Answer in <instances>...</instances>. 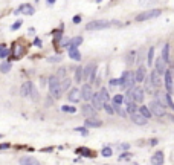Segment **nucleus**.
I'll return each mask as SVG.
<instances>
[{"label":"nucleus","instance_id":"393cba45","mask_svg":"<svg viewBox=\"0 0 174 165\" xmlns=\"http://www.w3.org/2000/svg\"><path fill=\"white\" fill-rule=\"evenodd\" d=\"M29 98L34 101V102H37L38 99H40V95H38V89L32 84V87H31V93H29Z\"/></svg>","mask_w":174,"mask_h":165},{"label":"nucleus","instance_id":"3c124183","mask_svg":"<svg viewBox=\"0 0 174 165\" xmlns=\"http://www.w3.org/2000/svg\"><path fill=\"white\" fill-rule=\"evenodd\" d=\"M157 139H150V145H157Z\"/></svg>","mask_w":174,"mask_h":165},{"label":"nucleus","instance_id":"ea45409f","mask_svg":"<svg viewBox=\"0 0 174 165\" xmlns=\"http://www.w3.org/2000/svg\"><path fill=\"white\" fill-rule=\"evenodd\" d=\"M134 55H136L134 51L128 52V55H127V64H133V63H134Z\"/></svg>","mask_w":174,"mask_h":165},{"label":"nucleus","instance_id":"4c0bfd02","mask_svg":"<svg viewBox=\"0 0 174 165\" xmlns=\"http://www.w3.org/2000/svg\"><path fill=\"white\" fill-rule=\"evenodd\" d=\"M112 153H113V151H112V148H110V147H104V148L101 150V154H103L104 157H110V156H112Z\"/></svg>","mask_w":174,"mask_h":165},{"label":"nucleus","instance_id":"e433bc0d","mask_svg":"<svg viewBox=\"0 0 174 165\" xmlns=\"http://www.w3.org/2000/svg\"><path fill=\"white\" fill-rule=\"evenodd\" d=\"M46 60H47V63H52V64H54V63H60L63 58H61V55H54V57H49V58H46Z\"/></svg>","mask_w":174,"mask_h":165},{"label":"nucleus","instance_id":"5fc2aeb1","mask_svg":"<svg viewBox=\"0 0 174 165\" xmlns=\"http://www.w3.org/2000/svg\"><path fill=\"white\" fill-rule=\"evenodd\" d=\"M2 136H3V135H0V138H2Z\"/></svg>","mask_w":174,"mask_h":165},{"label":"nucleus","instance_id":"de8ad7c7","mask_svg":"<svg viewBox=\"0 0 174 165\" xmlns=\"http://www.w3.org/2000/svg\"><path fill=\"white\" fill-rule=\"evenodd\" d=\"M9 147H11V144H0V150H6Z\"/></svg>","mask_w":174,"mask_h":165},{"label":"nucleus","instance_id":"5701e85b","mask_svg":"<svg viewBox=\"0 0 174 165\" xmlns=\"http://www.w3.org/2000/svg\"><path fill=\"white\" fill-rule=\"evenodd\" d=\"M61 83V80L57 77V75H50L49 78H47V84H49V89L50 87H54V86H58Z\"/></svg>","mask_w":174,"mask_h":165},{"label":"nucleus","instance_id":"c756f323","mask_svg":"<svg viewBox=\"0 0 174 165\" xmlns=\"http://www.w3.org/2000/svg\"><path fill=\"white\" fill-rule=\"evenodd\" d=\"M11 67H12V64L8 63V61H5V63L0 64V72H2V74H8L11 70Z\"/></svg>","mask_w":174,"mask_h":165},{"label":"nucleus","instance_id":"37998d69","mask_svg":"<svg viewBox=\"0 0 174 165\" xmlns=\"http://www.w3.org/2000/svg\"><path fill=\"white\" fill-rule=\"evenodd\" d=\"M122 84V80L121 78H113L110 80V86H121Z\"/></svg>","mask_w":174,"mask_h":165},{"label":"nucleus","instance_id":"c03bdc74","mask_svg":"<svg viewBox=\"0 0 174 165\" xmlns=\"http://www.w3.org/2000/svg\"><path fill=\"white\" fill-rule=\"evenodd\" d=\"M22 23H23L22 20H17V22H16V23H14V25L11 26V31H17V29H19V28L22 26Z\"/></svg>","mask_w":174,"mask_h":165},{"label":"nucleus","instance_id":"a211bd4d","mask_svg":"<svg viewBox=\"0 0 174 165\" xmlns=\"http://www.w3.org/2000/svg\"><path fill=\"white\" fill-rule=\"evenodd\" d=\"M31 87H32V83H31V81L23 83V84H22V87H20V96H23V98H29Z\"/></svg>","mask_w":174,"mask_h":165},{"label":"nucleus","instance_id":"cd10ccee","mask_svg":"<svg viewBox=\"0 0 174 165\" xmlns=\"http://www.w3.org/2000/svg\"><path fill=\"white\" fill-rule=\"evenodd\" d=\"M162 58H163V61H165V63H168V61H169V45H165V46H163V51H162Z\"/></svg>","mask_w":174,"mask_h":165},{"label":"nucleus","instance_id":"f3484780","mask_svg":"<svg viewBox=\"0 0 174 165\" xmlns=\"http://www.w3.org/2000/svg\"><path fill=\"white\" fill-rule=\"evenodd\" d=\"M145 72H147V69H145V66H139L137 69H136V72H134V78H136V83H142L147 77H145Z\"/></svg>","mask_w":174,"mask_h":165},{"label":"nucleus","instance_id":"f03ea898","mask_svg":"<svg viewBox=\"0 0 174 165\" xmlns=\"http://www.w3.org/2000/svg\"><path fill=\"white\" fill-rule=\"evenodd\" d=\"M113 26L112 22H107V20H93V22H89L85 25V31H99V29H106V28H110Z\"/></svg>","mask_w":174,"mask_h":165},{"label":"nucleus","instance_id":"aec40b11","mask_svg":"<svg viewBox=\"0 0 174 165\" xmlns=\"http://www.w3.org/2000/svg\"><path fill=\"white\" fill-rule=\"evenodd\" d=\"M16 13H23V14H26V16H32L34 13H35V9H34V6L32 5H29V3H25V5H22Z\"/></svg>","mask_w":174,"mask_h":165},{"label":"nucleus","instance_id":"7c9ffc66","mask_svg":"<svg viewBox=\"0 0 174 165\" xmlns=\"http://www.w3.org/2000/svg\"><path fill=\"white\" fill-rule=\"evenodd\" d=\"M81 43H82V37H73V38H70V45H69V46L78 48Z\"/></svg>","mask_w":174,"mask_h":165},{"label":"nucleus","instance_id":"f704fd0d","mask_svg":"<svg viewBox=\"0 0 174 165\" xmlns=\"http://www.w3.org/2000/svg\"><path fill=\"white\" fill-rule=\"evenodd\" d=\"M112 102H113V104L121 106V104L124 102V95H115V96H113V99H112Z\"/></svg>","mask_w":174,"mask_h":165},{"label":"nucleus","instance_id":"b1692460","mask_svg":"<svg viewBox=\"0 0 174 165\" xmlns=\"http://www.w3.org/2000/svg\"><path fill=\"white\" fill-rule=\"evenodd\" d=\"M70 86H72V80H70V78L61 80V90H63V92H69V90H70Z\"/></svg>","mask_w":174,"mask_h":165},{"label":"nucleus","instance_id":"423d86ee","mask_svg":"<svg viewBox=\"0 0 174 165\" xmlns=\"http://www.w3.org/2000/svg\"><path fill=\"white\" fill-rule=\"evenodd\" d=\"M163 84H165L166 93H172V89H174V80H172V74H171L169 69H166L165 74H163Z\"/></svg>","mask_w":174,"mask_h":165},{"label":"nucleus","instance_id":"f8f14e48","mask_svg":"<svg viewBox=\"0 0 174 165\" xmlns=\"http://www.w3.org/2000/svg\"><path fill=\"white\" fill-rule=\"evenodd\" d=\"M154 70H156L157 74H160V75L165 74V70H166V63L163 61L162 55L156 58V61H154Z\"/></svg>","mask_w":174,"mask_h":165},{"label":"nucleus","instance_id":"603ef678","mask_svg":"<svg viewBox=\"0 0 174 165\" xmlns=\"http://www.w3.org/2000/svg\"><path fill=\"white\" fill-rule=\"evenodd\" d=\"M165 116H166V118H168L171 122H174V115H165Z\"/></svg>","mask_w":174,"mask_h":165},{"label":"nucleus","instance_id":"9b49d317","mask_svg":"<svg viewBox=\"0 0 174 165\" xmlns=\"http://www.w3.org/2000/svg\"><path fill=\"white\" fill-rule=\"evenodd\" d=\"M81 112H82V115H84L85 118H96V112H98V110H95L92 104H84V106L81 107Z\"/></svg>","mask_w":174,"mask_h":165},{"label":"nucleus","instance_id":"6e6552de","mask_svg":"<svg viewBox=\"0 0 174 165\" xmlns=\"http://www.w3.org/2000/svg\"><path fill=\"white\" fill-rule=\"evenodd\" d=\"M124 104H125V110H127V113L128 115H131V113H136V112H139V107H137V104L131 99V96H124Z\"/></svg>","mask_w":174,"mask_h":165},{"label":"nucleus","instance_id":"6ab92c4d","mask_svg":"<svg viewBox=\"0 0 174 165\" xmlns=\"http://www.w3.org/2000/svg\"><path fill=\"white\" fill-rule=\"evenodd\" d=\"M67 54H69V57H70L72 60H75V61H79V60H81V52L78 51V48L69 46V48H67Z\"/></svg>","mask_w":174,"mask_h":165},{"label":"nucleus","instance_id":"c9c22d12","mask_svg":"<svg viewBox=\"0 0 174 165\" xmlns=\"http://www.w3.org/2000/svg\"><path fill=\"white\" fill-rule=\"evenodd\" d=\"M61 110L64 113H75L76 112V107H73V106H61Z\"/></svg>","mask_w":174,"mask_h":165},{"label":"nucleus","instance_id":"4468645a","mask_svg":"<svg viewBox=\"0 0 174 165\" xmlns=\"http://www.w3.org/2000/svg\"><path fill=\"white\" fill-rule=\"evenodd\" d=\"M130 119L136 124V125H145L147 122H148V119L145 118V116H142L139 112H136V113H131L130 115Z\"/></svg>","mask_w":174,"mask_h":165},{"label":"nucleus","instance_id":"9d476101","mask_svg":"<svg viewBox=\"0 0 174 165\" xmlns=\"http://www.w3.org/2000/svg\"><path fill=\"white\" fill-rule=\"evenodd\" d=\"M67 99H69L72 104L79 102V101H81V92H79V89H76V87L70 89V90L67 92Z\"/></svg>","mask_w":174,"mask_h":165},{"label":"nucleus","instance_id":"bb28decb","mask_svg":"<svg viewBox=\"0 0 174 165\" xmlns=\"http://www.w3.org/2000/svg\"><path fill=\"white\" fill-rule=\"evenodd\" d=\"M99 96H101V99H103L104 102H110V95H109V90H107L106 87H103V89L99 90Z\"/></svg>","mask_w":174,"mask_h":165},{"label":"nucleus","instance_id":"7ed1b4c3","mask_svg":"<svg viewBox=\"0 0 174 165\" xmlns=\"http://www.w3.org/2000/svg\"><path fill=\"white\" fill-rule=\"evenodd\" d=\"M127 95L131 96V99H133L136 104H141V102L144 101V98H145V90H144L142 87H139V86H134L133 89H128V90H127Z\"/></svg>","mask_w":174,"mask_h":165},{"label":"nucleus","instance_id":"a18cd8bd","mask_svg":"<svg viewBox=\"0 0 174 165\" xmlns=\"http://www.w3.org/2000/svg\"><path fill=\"white\" fill-rule=\"evenodd\" d=\"M44 104H46V107H50V106L54 104V96H47V98L44 99Z\"/></svg>","mask_w":174,"mask_h":165},{"label":"nucleus","instance_id":"4be33fe9","mask_svg":"<svg viewBox=\"0 0 174 165\" xmlns=\"http://www.w3.org/2000/svg\"><path fill=\"white\" fill-rule=\"evenodd\" d=\"M139 113H141L142 116H145L147 119H150V118L153 116V113H151V110L148 109V106H141V107H139Z\"/></svg>","mask_w":174,"mask_h":165},{"label":"nucleus","instance_id":"c85d7f7f","mask_svg":"<svg viewBox=\"0 0 174 165\" xmlns=\"http://www.w3.org/2000/svg\"><path fill=\"white\" fill-rule=\"evenodd\" d=\"M82 69L84 67H76L75 69V83H82Z\"/></svg>","mask_w":174,"mask_h":165},{"label":"nucleus","instance_id":"2f4dec72","mask_svg":"<svg viewBox=\"0 0 174 165\" xmlns=\"http://www.w3.org/2000/svg\"><path fill=\"white\" fill-rule=\"evenodd\" d=\"M104 110L109 113V115H115V107L112 102H104Z\"/></svg>","mask_w":174,"mask_h":165},{"label":"nucleus","instance_id":"58836bf2","mask_svg":"<svg viewBox=\"0 0 174 165\" xmlns=\"http://www.w3.org/2000/svg\"><path fill=\"white\" fill-rule=\"evenodd\" d=\"M69 45H70V38L63 37V38L60 40V46H61V48H69Z\"/></svg>","mask_w":174,"mask_h":165},{"label":"nucleus","instance_id":"a19ab883","mask_svg":"<svg viewBox=\"0 0 174 165\" xmlns=\"http://www.w3.org/2000/svg\"><path fill=\"white\" fill-rule=\"evenodd\" d=\"M75 131H79L82 136H87V135H89V130H87V127H76Z\"/></svg>","mask_w":174,"mask_h":165},{"label":"nucleus","instance_id":"2eb2a0df","mask_svg":"<svg viewBox=\"0 0 174 165\" xmlns=\"http://www.w3.org/2000/svg\"><path fill=\"white\" fill-rule=\"evenodd\" d=\"M151 163L153 165H163L165 162V156H163V151H156L153 156H151Z\"/></svg>","mask_w":174,"mask_h":165},{"label":"nucleus","instance_id":"39448f33","mask_svg":"<svg viewBox=\"0 0 174 165\" xmlns=\"http://www.w3.org/2000/svg\"><path fill=\"white\" fill-rule=\"evenodd\" d=\"M162 14L160 9H150V11H145V13H141L137 17H136V22H145V20H150V19H156Z\"/></svg>","mask_w":174,"mask_h":165},{"label":"nucleus","instance_id":"49530a36","mask_svg":"<svg viewBox=\"0 0 174 165\" xmlns=\"http://www.w3.org/2000/svg\"><path fill=\"white\" fill-rule=\"evenodd\" d=\"M73 23H75V25L81 23V16H75V17H73Z\"/></svg>","mask_w":174,"mask_h":165},{"label":"nucleus","instance_id":"1a4fd4ad","mask_svg":"<svg viewBox=\"0 0 174 165\" xmlns=\"http://www.w3.org/2000/svg\"><path fill=\"white\" fill-rule=\"evenodd\" d=\"M90 104L93 106V109L95 110H103L104 109V101L101 99V96H99V92H93V95H92V99H90Z\"/></svg>","mask_w":174,"mask_h":165},{"label":"nucleus","instance_id":"864d4df0","mask_svg":"<svg viewBox=\"0 0 174 165\" xmlns=\"http://www.w3.org/2000/svg\"><path fill=\"white\" fill-rule=\"evenodd\" d=\"M46 2H47V5H54V3H55V0H46Z\"/></svg>","mask_w":174,"mask_h":165},{"label":"nucleus","instance_id":"0eeeda50","mask_svg":"<svg viewBox=\"0 0 174 165\" xmlns=\"http://www.w3.org/2000/svg\"><path fill=\"white\" fill-rule=\"evenodd\" d=\"M79 92H81V99H84V101H90L92 99L93 89H92V84L90 83H84L82 87L79 89Z\"/></svg>","mask_w":174,"mask_h":165},{"label":"nucleus","instance_id":"09e8293b","mask_svg":"<svg viewBox=\"0 0 174 165\" xmlns=\"http://www.w3.org/2000/svg\"><path fill=\"white\" fill-rule=\"evenodd\" d=\"M34 45H35L37 48H40V46H41V40H40V38H35V40H34Z\"/></svg>","mask_w":174,"mask_h":165},{"label":"nucleus","instance_id":"72a5a7b5","mask_svg":"<svg viewBox=\"0 0 174 165\" xmlns=\"http://www.w3.org/2000/svg\"><path fill=\"white\" fill-rule=\"evenodd\" d=\"M66 74H67V69H66V67H60L55 75H57L60 80H64V78H66Z\"/></svg>","mask_w":174,"mask_h":165},{"label":"nucleus","instance_id":"dca6fc26","mask_svg":"<svg viewBox=\"0 0 174 165\" xmlns=\"http://www.w3.org/2000/svg\"><path fill=\"white\" fill-rule=\"evenodd\" d=\"M19 162H20V165H41L35 157H32V156H23V157H20L19 159Z\"/></svg>","mask_w":174,"mask_h":165},{"label":"nucleus","instance_id":"79ce46f5","mask_svg":"<svg viewBox=\"0 0 174 165\" xmlns=\"http://www.w3.org/2000/svg\"><path fill=\"white\" fill-rule=\"evenodd\" d=\"M131 156H133V154H131V153H128V151H125V153H121V156H119V160H128Z\"/></svg>","mask_w":174,"mask_h":165},{"label":"nucleus","instance_id":"a878e982","mask_svg":"<svg viewBox=\"0 0 174 165\" xmlns=\"http://www.w3.org/2000/svg\"><path fill=\"white\" fill-rule=\"evenodd\" d=\"M153 61H154V48L151 46V48L148 49V54H147V64H148V66L151 67Z\"/></svg>","mask_w":174,"mask_h":165},{"label":"nucleus","instance_id":"8fccbe9b","mask_svg":"<svg viewBox=\"0 0 174 165\" xmlns=\"http://www.w3.org/2000/svg\"><path fill=\"white\" fill-rule=\"evenodd\" d=\"M119 148H122V150H128V148H130V144H121Z\"/></svg>","mask_w":174,"mask_h":165},{"label":"nucleus","instance_id":"ddd939ff","mask_svg":"<svg viewBox=\"0 0 174 165\" xmlns=\"http://www.w3.org/2000/svg\"><path fill=\"white\" fill-rule=\"evenodd\" d=\"M150 81H151L153 87H154V89H157V87H160V86H162V75H160V74H157L156 70H151V74H150Z\"/></svg>","mask_w":174,"mask_h":165},{"label":"nucleus","instance_id":"473e14b6","mask_svg":"<svg viewBox=\"0 0 174 165\" xmlns=\"http://www.w3.org/2000/svg\"><path fill=\"white\" fill-rule=\"evenodd\" d=\"M9 55V49L5 48V45H0V58H6Z\"/></svg>","mask_w":174,"mask_h":165},{"label":"nucleus","instance_id":"412c9836","mask_svg":"<svg viewBox=\"0 0 174 165\" xmlns=\"http://www.w3.org/2000/svg\"><path fill=\"white\" fill-rule=\"evenodd\" d=\"M84 125H85V127H93V128H96V127H101V125H103V121H99L98 118H87L85 122H84Z\"/></svg>","mask_w":174,"mask_h":165},{"label":"nucleus","instance_id":"20e7f679","mask_svg":"<svg viewBox=\"0 0 174 165\" xmlns=\"http://www.w3.org/2000/svg\"><path fill=\"white\" fill-rule=\"evenodd\" d=\"M148 109L151 110V113H153V116H157V118H162V116H165L166 113H165V107L157 101V99H153L150 104H148Z\"/></svg>","mask_w":174,"mask_h":165},{"label":"nucleus","instance_id":"f257e3e1","mask_svg":"<svg viewBox=\"0 0 174 165\" xmlns=\"http://www.w3.org/2000/svg\"><path fill=\"white\" fill-rule=\"evenodd\" d=\"M121 80H122V84H121V87L122 89H133L134 86H136V78H134V72H130V70H125L124 74H122V77H121Z\"/></svg>","mask_w":174,"mask_h":165}]
</instances>
